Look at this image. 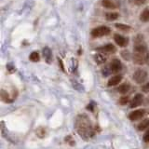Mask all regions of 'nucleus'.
Wrapping results in <instances>:
<instances>
[{
  "mask_svg": "<svg viewBox=\"0 0 149 149\" xmlns=\"http://www.w3.org/2000/svg\"><path fill=\"white\" fill-rule=\"evenodd\" d=\"M143 115H144V112L143 110H135V111H132V113L129 115V118L132 121H135V120L142 118Z\"/></svg>",
  "mask_w": 149,
  "mask_h": 149,
  "instance_id": "nucleus-9",
  "label": "nucleus"
},
{
  "mask_svg": "<svg viewBox=\"0 0 149 149\" xmlns=\"http://www.w3.org/2000/svg\"><path fill=\"white\" fill-rule=\"evenodd\" d=\"M118 13H116V12H107L105 14V19L107 21H109V22H112V21H115L116 20V19L118 18Z\"/></svg>",
  "mask_w": 149,
  "mask_h": 149,
  "instance_id": "nucleus-16",
  "label": "nucleus"
},
{
  "mask_svg": "<svg viewBox=\"0 0 149 149\" xmlns=\"http://www.w3.org/2000/svg\"><path fill=\"white\" fill-rule=\"evenodd\" d=\"M132 60H133V62L136 64L142 65V64H143L144 63H146V54H141V53L134 52V54L132 55Z\"/></svg>",
  "mask_w": 149,
  "mask_h": 149,
  "instance_id": "nucleus-7",
  "label": "nucleus"
},
{
  "mask_svg": "<svg viewBox=\"0 0 149 149\" xmlns=\"http://www.w3.org/2000/svg\"><path fill=\"white\" fill-rule=\"evenodd\" d=\"M110 69L112 73H118L122 69V63L118 59H114L112 60V62L110 63Z\"/></svg>",
  "mask_w": 149,
  "mask_h": 149,
  "instance_id": "nucleus-4",
  "label": "nucleus"
},
{
  "mask_svg": "<svg viewBox=\"0 0 149 149\" xmlns=\"http://www.w3.org/2000/svg\"><path fill=\"white\" fill-rule=\"evenodd\" d=\"M128 102H129V97L127 96H123L119 99V104L121 105H125L126 104H128Z\"/></svg>",
  "mask_w": 149,
  "mask_h": 149,
  "instance_id": "nucleus-22",
  "label": "nucleus"
},
{
  "mask_svg": "<svg viewBox=\"0 0 149 149\" xmlns=\"http://www.w3.org/2000/svg\"><path fill=\"white\" fill-rule=\"evenodd\" d=\"M143 35H138L136 37H135L134 39V43L135 44H141V43H143Z\"/></svg>",
  "mask_w": 149,
  "mask_h": 149,
  "instance_id": "nucleus-21",
  "label": "nucleus"
},
{
  "mask_svg": "<svg viewBox=\"0 0 149 149\" xmlns=\"http://www.w3.org/2000/svg\"><path fill=\"white\" fill-rule=\"evenodd\" d=\"M134 51L136 53L146 54V52H147V48H146V44H143V43L135 44V46H134Z\"/></svg>",
  "mask_w": 149,
  "mask_h": 149,
  "instance_id": "nucleus-11",
  "label": "nucleus"
},
{
  "mask_svg": "<svg viewBox=\"0 0 149 149\" xmlns=\"http://www.w3.org/2000/svg\"><path fill=\"white\" fill-rule=\"evenodd\" d=\"M147 78V73L142 69H138L133 74V79L134 81L138 84H142L146 80Z\"/></svg>",
  "mask_w": 149,
  "mask_h": 149,
  "instance_id": "nucleus-2",
  "label": "nucleus"
},
{
  "mask_svg": "<svg viewBox=\"0 0 149 149\" xmlns=\"http://www.w3.org/2000/svg\"><path fill=\"white\" fill-rule=\"evenodd\" d=\"M130 90V85L128 83H123V84H121V85L118 87V91L119 93H121V94H126Z\"/></svg>",
  "mask_w": 149,
  "mask_h": 149,
  "instance_id": "nucleus-14",
  "label": "nucleus"
},
{
  "mask_svg": "<svg viewBox=\"0 0 149 149\" xmlns=\"http://www.w3.org/2000/svg\"><path fill=\"white\" fill-rule=\"evenodd\" d=\"M142 90L143 92H149V82L146 83V84H144V85L143 86L142 88Z\"/></svg>",
  "mask_w": 149,
  "mask_h": 149,
  "instance_id": "nucleus-26",
  "label": "nucleus"
},
{
  "mask_svg": "<svg viewBox=\"0 0 149 149\" xmlns=\"http://www.w3.org/2000/svg\"><path fill=\"white\" fill-rule=\"evenodd\" d=\"M94 60H95V62L98 63V64H102V63H105V61H106V57L105 56L102 54V53H98L94 56Z\"/></svg>",
  "mask_w": 149,
  "mask_h": 149,
  "instance_id": "nucleus-15",
  "label": "nucleus"
},
{
  "mask_svg": "<svg viewBox=\"0 0 149 149\" xmlns=\"http://www.w3.org/2000/svg\"><path fill=\"white\" fill-rule=\"evenodd\" d=\"M43 57L48 63H51V60H52V54H51V50L49 49V47H45V48L43 49Z\"/></svg>",
  "mask_w": 149,
  "mask_h": 149,
  "instance_id": "nucleus-12",
  "label": "nucleus"
},
{
  "mask_svg": "<svg viewBox=\"0 0 149 149\" xmlns=\"http://www.w3.org/2000/svg\"><path fill=\"white\" fill-rule=\"evenodd\" d=\"M115 26L116 29H118L122 32H129L130 29H132L130 26H129L127 24H123V23H116V24H115Z\"/></svg>",
  "mask_w": 149,
  "mask_h": 149,
  "instance_id": "nucleus-17",
  "label": "nucleus"
},
{
  "mask_svg": "<svg viewBox=\"0 0 149 149\" xmlns=\"http://www.w3.org/2000/svg\"><path fill=\"white\" fill-rule=\"evenodd\" d=\"M143 141L146 142V143L149 142V130L144 133V135H143Z\"/></svg>",
  "mask_w": 149,
  "mask_h": 149,
  "instance_id": "nucleus-27",
  "label": "nucleus"
},
{
  "mask_svg": "<svg viewBox=\"0 0 149 149\" xmlns=\"http://www.w3.org/2000/svg\"><path fill=\"white\" fill-rule=\"evenodd\" d=\"M102 7H104L106 8H111V9L118 8L119 7V4L116 2V0H102Z\"/></svg>",
  "mask_w": 149,
  "mask_h": 149,
  "instance_id": "nucleus-8",
  "label": "nucleus"
},
{
  "mask_svg": "<svg viewBox=\"0 0 149 149\" xmlns=\"http://www.w3.org/2000/svg\"><path fill=\"white\" fill-rule=\"evenodd\" d=\"M2 99L6 102H11V100L8 99V93H5L4 91H2Z\"/></svg>",
  "mask_w": 149,
  "mask_h": 149,
  "instance_id": "nucleus-23",
  "label": "nucleus"
},
{
  "mask_svg": "<svg viewBox=\"0 0 149 149\" xmlns=\"http://www.w3.org/2000/svg\"><path fill=\"white\" fill-rule=\"evenodd\" d=\"M140 20L143 22H149V8L143 9V12L140 15Z\"/></svg>",
  "mask_w": 149,
  "mask_h": 149,
  "instance_id": "nucleus-13",
  "label": "nucleus"
},
{
  "mask_svg": "<svg viewBox=\"0 0 149 149\" xmlns=\"http://www.w3.org/2000/svg\"><path fill=\"white\" fill-rule=\"evenodd\" d=\"M149 127V119H146L142 121L141 123L138 125V130H144Z\"/></svg>",
  "mask_w": 149,
  "mask_h": 149,
  "instance_id": "nucleus-19",
  "label": "nucleus"
},
{
  "mask_svg": "<svg viewBox=\"0 0 149 149\" xmlns=\"http://www.w3.org/2000/svg\"><path fill=\"white\" fill-rule=\"evenodd\" d=\"M133 3L137 6H141V5H143L146 3V0H133Z\"/></svg>",
  "mask_w": 149,
  "mask_h": 149,
  "instance_id": "nucleus-25",
  "label": "nucleus"
},
{
  "mask_svg": "<svg viewBox=\"0 0 149 149\" xmlns=\"http://www.w3.org/2000/svg\"><path fill=\"white\" fill-rule=\"evenodd\" d=\"M146 63L149 65V53L146 54Z\"/></svg>",
  "mask_w": 149,
  "mask_h": 149,
  "instance_id": "nucleus-28",
  "label": "nucleus"
},
{
  "mask_svg": "<svg viewBox=\"0 0 149 149\" xmlns=\"http://www.w3.org/2000/svg\"><path fill=\"white\" fill-rule=\"evenodd\" d=\"M29 59H30V61H32V62L36 63L40 60V56H39L38 52H36V51H33L29 56Z\"/></svg>",
  "mask_w": 149,
  "mask_h": 149,
  "instance_id": "nucleus-18",
  "label": "nucleus"
},
{
  "mask_svg": "<svg viewBox=\"0 0 149 149\" xmlns=\"http://www.w3.org/2000/svg\"><path fill=\"white\" fill-rule=\"evenodd\" d=\"M143 96L142 94H140V93H138V94H136L133 97V99L130 102V106L132 107V108H135V107L141 105L143 104Z\"/></svg>",
  "mask_w": 149,
  "mask_h": 149,
  "instance_id": "nucleus-6",
  "label": "nucleus"
},
{
  "mask_svg": "<svg viewBox=\"0 0 149 149\" xmlns=\"http://www.w3.org/2000/svg\"><path fill=\"white\" fill-rule=\"evenodd\" d=\"M114 39L116 45H118L119 47H122V48H124V47H126L129 44V39L119 34H116L114 36Z\"/></svg>",
  "mask_w": 149,
  "mask_h": 149,
  "instance_id": "nucleus-3",
  "label": "nucleus"
},
{
  "mask_svg": "<svg viewBox=\"0 0 149 149\" xmlns=\"http://www.w3.org/2000/svg\"><path fill=\"white\" fill-rule=\"evenodd\" d=\"M121 80H122V76H120V74H118V76L112 77L109 79V80H108V83H107V85H108L109 87L116 86V85H118V84L120 83Z\"/></svg>",
  "mask_w": 149,
  "mask_h": 149,
  "instance_id": "nucleus-10",
  "label": "nucleus"
},
{
  "mask_svg": "<svg viewBox=\"0 0 149 149\" xmlns=\"http://www.w3.org/2000/svg\"><path fill=\"white\" fill-rule=\"evenodd\" d=\"M111 33V29L107 26H99L91 30V36L92 37H102L108 36Z\"/></svg>",
  "mask_w": 149,
  "mask_h": 149,
  "instance_id": "nucleus-1",
  "label": "nucleus"
},
{
  "mask_svg": "<svg viewBox=\"0 0 149 149\" xmlns=\"http://www.w3.org/2000/svg\"><path fill=\"white\" fill-rule=\"evenodd\" d=\"M112 73V71H111V69H110V67L108 68V67H105L104 70H102V74H104V77H107L108 74H110Z\"/></svg>",
  "mask_w": 149,
  "mask_h": 149,
  "instance_id": "nucleus-24",
  "label": "nucleus"
},
{
  "mask_svg": "<svg viewBox=\"0 0 149 149\" xmlns=\"http://www.w3.org/2000/svg\"><path fill=\"white\" fill-rule=\"evenodd\" d=\"M121 56H122V58L126 61L130 60V58L132 57V55L130 53L129 50H123L122 52H121Z\"/></svg>",
  "mask_w": 149,
  "mask_h": 149,
  "instance_id": "nucleus-20",
  "label": "nucleus"
},
{
  "mask_svg": "<svg viewBox=\"0 0 149 149\" xmlns=\"http://www.w3.org/2000/svg\"><path fill=\"white\" fill-rule=\"evenodd\" d=\"M97 51L102 53H114L116 52V47L113 44H107L97 49Z\"/></svg>",
  "mask_w": 149,
  "mask_h": 149,
  "instance_id": "nucleus-5",
  "label": "nucleus"
}]
</instances>
